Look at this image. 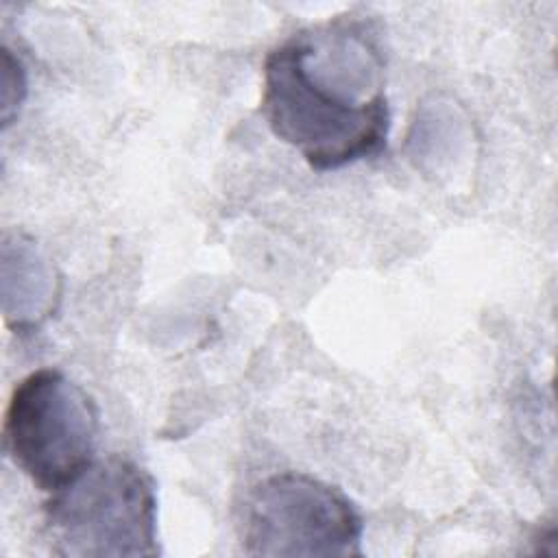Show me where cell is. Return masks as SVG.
<instances>
[{
  "label": "cell",
  "instance_id": "obj_1",
  "mask_svg": "<svg viewBox=\"0 0 558 558\" xmlns=\"http://www.w3.org/2000/svg\"><path fill=\"white\" fill-rule=\"evenodd\" d=\"M262 111L314 170L379 155L390 131L379 48L347 20L294 33L266 54Z\"/></svg>",
  "mask_w": 558,
  "mask_h": 558
},
{
  "label": "cell",
  "instance_id": "obj_2",
  "mask_svg": "<svg viewBox=\"0 0 558 558\" xmlns=\"http://www.w3.org/2000/svg\"><path fill=\"white\" fill-rule=\"evenodd\" d=\"M52 554L68 558L157 556V495L153 477L133 460H94L46 504Z\"/></svg>",
  "mask_w": 558,
  "mask_h": 558
},
{
  "label": "cell",
  "instance_id": "obj_3",
  "mask_svg": "<svg viewBox=\"0 0 558 558\" xmlns=\"http://www.w3.org/2000/svg\"><path fill=\"white\" fill-rule=\"evenodd\" d=\"M98 432L94 397L59 368L20 379L2 425L7 453L46 493H57L96 460Z\"/></svg>",
  "mask_w": 558,
  "mask_h": 558
},
{
  "label": "cell",
  "instance_id": "obj_4",
  "mask_svg": "<svg viewBox=\"0 0 558 558\" xmlns=\"http://www.w3.org/2000/svg\"><path fill=\"white\" fill-rule=\"evenodd\" d=\"M364 521L336 486L305 473H275L248 495L242 547L251 556H360Z\"/></svg>",
  "mask_w": 558,
  "mask_h": 558
},
{
  "label": "cell",
  "instance_id": "obj_5",
  "mask_svg": "<svg viewBox=\"0 0 558 558\" xmlns=\"http://www.w3.org/2000/svg\"><path fill=\"white\" fill-rule=\"evenodd\" d=\"M2 314L11 329L41 327L61 301V275L48 253L26 233L2 235Z\"/></svg>",
  "mask_w": 558,
  "mask_h": 558
},
{
  "label": "cell",
  "instance_id": "obj_6",
  "mask_svg": "<svg viewBox=\"0 0 558 558\" xmlns=\"http://www.w3.org/2000/svg\"><path fill=\"white\" fill-rule=\"evenodd\" d=\"M26 98V72L11 54V50H2V126H9L15 118L17 109Z\"/></svg>",
  "mask_w": 558,
  "mask_h": 558
}]
</instances>
